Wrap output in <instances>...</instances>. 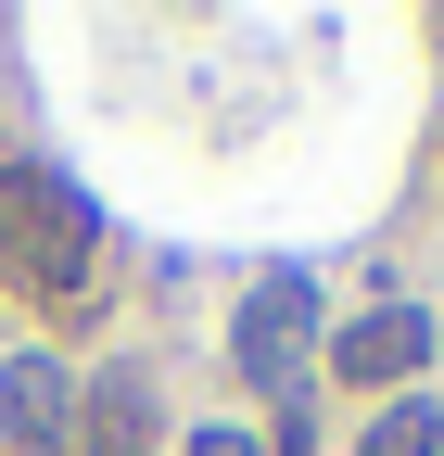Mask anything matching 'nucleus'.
Returning <instances> with one entry per match:
<instances>
[{
	"instance_id": "f257e3e1",
	"label": "nucleus",
	"mask_w": 444,
	"mask_h": 456,
	"mask_svg": "<svg viewBox=\"0 0 444 456\" xmlns=\"http://www.w3.org/2000/svg\"><path fill=\"white\" fill-rule=\"evenodd\" d=\"M89 254H102L89 191L64 165L0 152V279H26V292H89Z\"/></svg>"
},
{
	"instance_id": "f03ea898",
	"label": "nucleus",
	"mask_w": 444,
	"mask_h": 456,
	"mask_svg": "<svg viewBox=\"0 0 444 456\" xmlns=\"http://www.w3.org/2000/svg\"><path fill=\"white\" fill-rule=\"evenodd\" d=\"M317 279L305 266H267L254 292H242V317H229V355H242V380L254 393H305L317 380Z\"/></svg>"
},
{
	"instance_id": "7ed1b4c3",
	"label": "nucleus",
	"mask_w": 444,
	"mask_h": 456,
	"mask_svg": "<svg viewBox=\"0 0 444 456\" xmlns=\"http://www.w3.org/2000/svg\"><path fill=\"white\" fill-rule=\"evenodd\" d=\"M317 368L343 380V393H381V406H394V393L432 368V317L419 305H368V317H343V330L317 342Z\"/></svg>"
},
{
	"instance_id": "20e7f679",
	"label": "nucleus",
	"mask_w": 444,
	"mask_h": 456,
	"mask_svg": "<svg viewBox=\"0 0 444 456\" xmlns=\"http://www.w3.org/2000/svg\"><path fill=\"white\" fill-rule=\"evenodd\" d=\"M0 444L13 456H77V368L26 342V355H0Z\"/></svg>"
},
{
	"instance_id": "39448f33",
	"label": "nucleus",
	"mask_w": 444,
	"mask_h": 456,
	"mask_svg": "<svg viewBox=\"0 0 444 456\" xmlns=\"http://www.w3.org/2000/svg\"><path fill=\"white\" fill-rule=\"evenodd\" d=\"M77 456H152V380L140 368H89L77 380Z\"/></svg>"
},
{
	"instance_id": "423d86ee",
	"label": "nucleus",
	"mask_w": 444,
	"mask_h": 456,
	"mask_svg": "<svg viewBox=\"0 0 444 456\" xmlns=\"http://www.w3.org/2000/svg\"><path fill=\"white\" fill-rule=\"evenodd\" d=\"M356 456H444V406H419V393H394V406L368 419V444Z\"/></svg>"
},
{
	"instance_id": "0eeeda50",
	"label": "nucleus",
	"mask_w": 444,
	"mask_h": 456,
	"mask_svg": "<svg viewBox=\"0 0 444 456\" xmlns=\"http://www.w3.org/2000/svg\"><path fill=\"white\" fill-rule=\"evenodd\" d=\"M191 456H267L254 431H191Z\"/></svg>"
}]
</instances>
